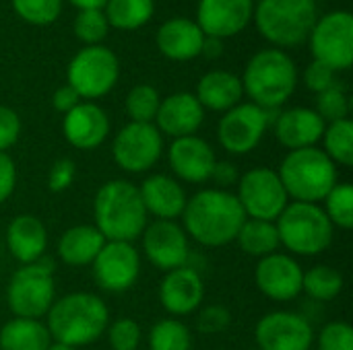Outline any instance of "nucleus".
<instances>
[{"mask_svg":"<svg viewBox=\"0 0 353 350\" xmlns=\"http://www.w3.org/2000/svg\"><path fill=\"white\" fill-rule=\"evenodd\" d=\"M163 136L155 124H137L128 122L112 140V159L114 163L132 175L151 171L163 155Z\"/></svg>","mask_w":353,"mask_h":350,"instance_id":"11","label":"nucleus"},{"mask_svg":"<svg viewBox=\"0 0 353 350\" xmlns=\"http://www.w3.org/2000/svg\"><path fill=\"white\" fill-rule=\"evenodd\" d=\"M242 95H244L242 80L234 72H228V70L207 72L199 80L196 93H194L203 109L219 111V113H225L232 107H236L242 101Z\"/></svg>","mask_w":353,"mask_h":350,"instance_id":"27","label":"nucleus"},{"mask_svg":"<svg viewBox=\"0 0 353 350\" xmlns=\"http://www.w3.org/2000/svg\"><path fill=\"white\" fill-rule=\"evenodd\" d=\"M327 219L335 229L350 231L353 227V188L347 182H337L321 202Z\"/></svg>","mask_w":353,"mask_h":350,"instance_id":"35","label":"nucleus"},{"mask_svg":"<svg viewBox=\"0 0 353 350\" xmlns=\"http://www.w3.org/2000/svg\"><path fill=\"white\" fill-rule=\"evenodd\" d=\"M103 14L110 27L134 31L151 19L153 0H108Z\"/></svg>","mask_w":353,"mask_h":350,"instance_id":"32","label":"nucleus"},{"mask_svg":"<svg viewBox=\"0 0 353 350\" xmlns=\"http://www.w3.org/2000/svg\"><path fill=\"white\" fill-rule=\"evenodd\" d=\"M310 50L316 62L347 70L353 64V17L347 10L325 14L310 31Z\"/></svg>","mask_w":353,"mask_h":350,"instance_id":"13","label":"nucleus"},{"mask_svg":"<svg viewBox=\"0 0 353 350\" xmlns=\"http://www.w3.org/2000/svg\"><path fill=\"white\" fill-rule=\"evenodd\" d=\"M79 103H81V97H79L77 91H74L72 87H68V85L56 89V93L52 95V105H54V109L60 111V113H68V111H70L72 107H77Z\"/></svg>","mask_w":353,"mask_h":350,"instance_id":"48","label":"nucleus"},{"mask_svg":"<svg viewBox=\"0 0 353 350\" xmlns=\"http://www.w3.org/2000/svg\"><path fill=\"white\" fill-rule=\"evenodd\" d=\"M254 19L265 39L279 47H296L308 39L319 14L314 0H261Z\"/></svg>","mask_w":353,"mask_h":350,"instance_id":"7","label":"nucleus"},{"mask_svg":"<svg viewBox=\"0 0 353 350\" xmlns=\"http://www.w3.org/2000/svg\"><path fill=\"white\" fill-rule=\"evenodd\" d=\"M6 250L21 264L37 262L48 250V229L35 215H17L6 225Z\"/></svg>","mask_w":353,"mask_h":350,"instance_id":"25","label":"nucleus"},{"mask_svg":"<svg viewBox=\"0 0 353 350\" xmlns=\"http://www.w3.org/2000/svg\"><path fill=\"white\" fill-rule=\"evenodd\" d=\"M105 336L112 350H139L143 340V328L132 318H118L108 324Z\"/></svg>","mask_w":353,"mask_h":350,"instance_id":"39","label":"nucleus"},{"mask_svg":"<svg viewBox=\"0 0 353 350\" xmlns=\"http://www.w3.org/2000/svg\"><path fill=\"white\" fill-rule=\"evenodd\" d=\"M108 303L89 291H74L58 297L46 314V328L52 342L81 349L97 342L110 324Z\"/></svg>","mask_w":353,"mask_h":350,"instance_id":"2","label":"nucleus"},{"mask_svg":"<svg viewBox=\"0 0 353 350\" xmlns=\"http://www.w3.org/2000/svg\"><path fill=\"white\" fill-rule=\"evenodd\" d=\"M93 219V225L105 241L134 243L149 223L139 186L128 179L105 182L95 192Z\"/></svg>","mask_w":353,"mask_h":350,"instance_id":"3","label":"nucleus"},{"mask_svg":"<svg viewBox=\"0 0 353 350\" xmlns=\"http://www.w3.org/2000/svg\"><path fill=\"white\" fill-rule=\"evenodd\" d=\"M242 89L250 103L273 111L279 109L296 91L298 70L294 60L281 50H263L246 64Z\"/></svg>","mask_w":353,"mask_h":350,"instance_id":"5","label":"nucleus"},{"mask_svg":"<svg viewBox=\"0 0 353 350\" xmlns=\"http://www.w3.org/2000/svg\"><path fill=\"white\" fill-rule=\"evenodd\" d=\"M14 12L31 25H50L62 10V0H10Z\"/></svg>","mask_w":353,"mask_h":350,"instance_id":"38","label":"nucleus"},{"mask_svg":"<svg viewBox=\"0 0 353 350\" xmlns=\"http://www.w3.org/2000/svg\"><path fill=\"white\" fill-rule=\"evenodd\" d=\"M304 83H306V87H308L310 91H314V93L319 95V93L331 89L333 85H337V80H335V70L329 68V66L323 64V62L312 60V62L308 64L306 72H304Z\"/></svg>","mask_w":353,"mask_h":350,"instance_id":"45","label":"nucleus"},{"mask_svg":"<svg viewBox=\"0 0 353 350\" xmlns=\"http://www.w3.org/2000/svg\"><path fill=\"white\" fill-rule=\"evenodd\" d=\"M325 122L310 107H292L279 111L273 118V130L277 142L288 151L316 146L325 132Z\"/></svg>","mask_w":353,"mask_h":350,"instance_id":"24","label":"nucleus"},{"mask_svg":"<svg viewBox=\"0 0 353 350\" xmlns=\"http://www.w3.org/2000/svg\"><path fill=\"white\" fill-rule=\"evenodd\" d=\"M302 278L304 268L285 252H275L267 258H261L254 266L256 289L275 303L296 301L302 295Z\"/></svg>","mask_w":353,"mask_h":350,"instance_id":"17","label":"nucleus"},{"mask_svg":"<svg viewBox=\"0 0 353 350\" xmlns=\"http://www.w3.org/2000/svg\"><path fill=\"white\" fill-rule=\"evenodd\" d=\"M316 350H353V328L347 322H329L314 336Z\"/></svg>","mask_w":353,"mask_h":350,"instance_id":"41","label":"nucleus"},{"mask_svg":"<svg viewBox=\"0 0 353 350\" xmlns=\"http://www.w3.org/2000/svg\"><path fill=\"white\" fill-rule=\"evenodd\" d=\"M54 301V262L46 256L21 266L6 285V305L14 318L43 320Z\"/></svg>","mask_w":353,"mask_h":350,"instance_id":"8","label":"nucleus"},{"mask_svg":"<svg viewBox=\"0 0 353 350\" xmlns=\"http://www.w3.org/2000/svg\"><path fill=\"white\" fill-rule=\"evenodd\" d=\"M62 134L72 149L95 151L110 136V118L97 103L81 101L77 107L64 113Z\"/></svg>","mask_w":353,"mask_h":350,"instance_id":"21","label":"nucleus"},{"mask_svg":"<svg viewBox=\"0 0 353 350\" xmlns=\"http://www.w3.org/2000/svg\"><path fill=\"white\" fill-rule=\"evenodd\" d=\"M343 287H345L343 274L329 264H316L304 270L302 293H306L312 301L331 303L341 295Z\"/></svg>","mask_w":353,"mask_h":350,"instance_id":"31","label":"nucleus"},{"mask_svg":"<svg viewBox=\"0 0 353 350\" xmlns=\"http://www.w3.org/2000/svg\"><path fill=\"white\" fill-rule=\"evenodd\" d=\"M205 301V283L190 264L165 272L159 283V303L172 318L196 314Z\"/></svg>","mask_w":353,"mask_h":350,"instance_id":"19","label":"nucleus"},{"mask_svg":"<svg viewBox=\"0 0 353 350\" xmlns=\"http://www.w3.org/2000/svg\"><path fill=\"white\" fill-rule=\"evenodd\" d=\"M161 97L155 87L151 85H137L126 95V113L130 122L137 124H153Z\"/></svg>","mask_w":353,"mask_h":350,"instance_id":"36","label":"nucleus"},{"mask_svg":"<svg viewBox=\"0 0 353 350\" xmlns=\"http://www.w3.org/2000/svg\"><path fill=\"white\" fill-rule=\"evenodd\" d=\"M279 243L290 256L314 258L325 254L335 237V227L321 204L290 202L275 221Z\"/></svg>","mask_w":353,"mask_h":350,"instance_id":"6","label":"nucleus"},{"mask_svg":"<svg viewBox=\"0 0 353 350\" xmlns=\"http://www.w3.org/2000/svg\"><path fill=\"white\" fill-rule=\"evenodd\" d=\"M314 111L321 116L325 124L347 120L350 118V97L341 85H333L331 89L316 95Z\"/></svg>","mask_w":353,"mask_h":350,"instance_id":"37","label":"nucleus"},{"mask_svg":"<svg viewBox=\"0 0 353 350\" xmlns=\"http://www.w3.org/2000/svg\"><path fill=\"white\" fill-rule=\"evenodd\" d=\"M21 136V118L14 109L0 105V153H8Z\"/></svg>","mask_w":353,"mask_h":350,"instance_id":"44","label":"nucleus"},{"mask_svg":"<svg viewBox=\"0 0 353 350\" xmlns=\"http://www.w3.org/2000/svg\"><path fill=\"white\" fill-rule=\"evenodd\" d=\"M223 52V45H221V39H215V37H205V43H203V52L205 56H219Z\"/></svg>","mask_w":353,"mask_h":350,"instance_id":"49","label":"nucleus"},{"mask_svg":"<svg viewBox=\"0 0 353 350\" xmlns=\"http://www.w3.org/2000/svg\"><path fill=\"white\" fill-rule=\"evenodd\" d=\"M238 248L252 258H267L275 252H279V233L275 223L271 221H259V219H246L236 235Z\"/></svg>","mask_w":353,"mask_h":350,"instance_id":"30","label":"nucleus"},{"mask_svg":"<svg viewBox=\"0 0 353 350\" xmlns=\"http://www.w3.org/2000/svg\"><path fill=\"white\" fill-rule=\"evenodd\" d=\"M252 0H201L196 10V25L205 37H232L240 33L252 19Z\"/></svg>","mask_w":353,"mask_h":350,"instance_id":"20","label":"nucleus"},{"mask_svg":"<svg viewBox=\"0 0 353 350\" xmlns=\"http://www.w3.org/2000/svg\"><path fill=\"white\" fill-rule=\"evenodd\" d=\"M139 194L147 217L155 221H180L188 194L184 184H180L170 173H151L139 184Z\"/></svg>","mask_w":353,"mask_h":350,"instance_id":"22","label":"nucleus"},{"mask_svg":"<svg viewBox=\"0 0 353 350\" xmlns=\"http://www.w3.org/2000/svg\"><path fill=\"white\" fill-rule=\"evenodd\" d=\"M149 350H192V332L178 318L155 322L147 334Z\"/></svg>","mask_w":353,"mask_h":350,"instance_id":"34","label":"nucleus"},{"mask_svg":"<svg viewBox=\"0 0 353 350\" xmlns=\"http://www.w3.org/2000/svg\"><path fill=\"white\" fill-rule=\"evenodd\" d=\"M77 177V165L72 159H56L48 171V190L60 194L72 186Z\"/></svg>","mask_w":353,"mask_h":350,"instance_id":"43","label":"nucleus"},{"mask_svg":"<svg viewBox=\"0 0 353 350\" xmlns=\"http://www.w3.org/2000/svg\"><path fill=\"white\" fill-rule=\"evenodd\" d=\"M314 336L310 320L288 309L269 311L254 326V342L259 350H310Z\"/></svg>","mask_w":353,"mask_h":350,"instance_id":"15","label":"nucleus"},{"mask_svg":"<svg viewBox=\"0 0 353 350\" xmlns=\"http://www.w3.org/2000/svg\"><path fill=\"white\" fill-rule=\"evenodd\" d=\"M246 215L230 190L205 188L188 196L180 225L188 239L203 248H223L236 241Z\"/></svg>","mask_w":353,"mask_h":350,"instance_id":"1","label":"nucleus"},{"mask_svg":"<svg viewBox=\"0 0 353 350\" xmlns=\"http://www.w3.org/2000/svg\"><path fill=\"white\" fill-rule=\"evenodd\" d=\"M108 31H110L108 19L99 8L81 10L74 19V35L89 45H99V41L105 39Z\"/></svg>","mask_w":353,"mask_h":350,"instance_id":"40","label":"nucleus"},{"mask_svg":"<svg viewBox=\"0 0 353 350\" xmlns=\"http://www.w3.org/2000/svg\"><path fill=\"white\" fill-rule=\"evenodd\" d=\"M277 175L290 202L321 204L339 182L337 165L323 153L321 146L288 151L281 159Z\"/></svg>","mask_w":353,"mask_h":350,"instance_id":"4","label":"nucleus"},{"mask_svg":"<svg viewBox=\"0 0 353 350\" xmlns=\"http://www.w3.org/2000/svg\"><path fill=\"white\" fill-rule=\"evenodd\" d=\"M17 188V165L8 153H0V204H4Z\"/></svg>","mask_w":353,"mask_h":350,"instance_id":"46","label":"nucleus"},{"mask_svg":"<svg viewBox=\"0 0 353 350\" xmlns=\"http://www.w3.org/2000/svg\"><path fill=\"white\" fill-rule=\"evenodd\" d=\"M52 336L41 320L12 318L0 328V350H46Z\"/></svg>","mask_w":353,"mask_h":350,"instance_id":"29","label":"nucleus"},{"mask_svg":"<svg viewBox=\"0 0 353 350\" xmlns=\"http://www.w3.org/2000/svg\"><path fill=\"white\" fill-rule=\"evenodd\" d=\"M203 120L205 109L194 97V93L182 91L161 99L153 124L161 132V136H170L172 140H176L196 134L203 126Z\"/></svg>","mask_w":353,"mask_h":350,"instance_id":"23","label":"nucleus"},{"mask_svg":"<svg viewBox=\"0 0 353 350\" xmlns=\"http://www.w3.org/2000/svg\"><path fill=\"white\" fill-rule=\"evenodd\" d=\"M314 2H316V0H314Z\"/></svg>","mask_w":353,"mask_h":350,"instance_id":"52","label":"nucleus"},{"mask_svg":"<svg viewBox=\"0 0 353 350\" xmlns=\"http://www.w3.org/2000/svg\"><path fill=\"white\" fill-rule=\"evenodd\" d=\"M120 76V62L116 54L103 45L83 47L68 64V87L77 91L81 99H99L108 95Z\"/></svg>","mask_w":353,"mask_h":350,"instance_id":"9","label":"nucleus"},{"mask_svg":"<svg viewBox=\"0 0 353 350\" xmlns=\"http://www.w3.org/2000/svg\"><path fill=\"white\" fill-rule=\"evenodd\" d=\"M232 326V314L223 305H205L196 316V330L207 336L225 332Z\"/></svg>","mask_w":353,"mask_h":350,"instance_id":"42","label":"nucleus"},{"mask_svg":"<svg viewBox=\"0 0 353 350\" xmlns=\"http://www.w3.org/2000/svg\"><path fill=\"white\" fill-rule=\"evenodd\" d=\"M238 179H240V171H238L236 163L223 161V159L219 161L217 159V163H215V167L211 171V179L209 182H213L215 188H219V190H230L232 186L238 184Z\"/></svg>","mask_w":353,"mask_h":350,"instance_id":"47","label":"nucleus"},{"mask_svg":"<svg viewBox=\"0 0 353 350\" xmlns=\"http://www.w3.org/2000/svg\"><path fill=\"white\" fill-rule=\"evenodd\" d=\"M205 33L190 19H170L157 31V47L170 60H192L201 56Z\"/></svg>","mask_w":353,"mask_h":350,"instance_id":"26","label":"nucleus"},{"mask_svg":"<svg viewBox=\"0 0 353 350\" xmlns=\"http://www.w3.org/2000/svg\"><path fill=\"white\" fill-rule=\"evenodd\" d=\"M95 285L105 293H126L141 276V254L134 243L105 241L91 264Z\"/></svg>","mask_w":353,"mask_h":350,"instance_id":"14","label":"nucleus"},{"mask_svg":"<svg viewBox=\"0 0 353 350\" xmlns=\"http://www.w3.org/2000/svg\"><path fill=\"white\" fill-rule=\"evenodd\" d=\"M323 153L339 167H352L353 165V122L339 120L325 126L323 132Z\"/></svg>","mask_w":353,"mask_h":350,"instance_id":"33","label":"nucleus"},{"mask_svg":"<svg viewBox=\"0 0 353 350\" xmlns=\"http://www.w3.org/2000/svg\"><path fill=\"white\" fill-rule=\"evenodd\" d=\"M74 6H79L81 10H89V8H103L108 0H70Z\"/></svg>","mask_w":353,"mask_h":350,"instance_id":"50","label":"nucleus"},{"mask_svg":"<svg viewBox=\"0 0 353 350\" xmlns=\"http://www.w3.org/2000/svg\"><path fill=\"white\" fill-rule=\"evenodd\" d=\"M273 111H267L254 103H238L221 116L217 124V142L234 157L252 153L273 122Z\"/></svg>","mask_w":353,"mask_h":350,"instance_id":"12","label":"nucleus"},{"mask_svg":"<svg viewBox=\"0 0 353 350\" xmlns=\"http://www.w3.org/2000/svg\"><path fill=\"white\" fill-rule=\"evenodd\" d=\"M103 243L105 239L95 225H74L60 235L56 252L62 264L70 268H85L93 264Z\"/></svg>","mask_w":353,"mask_h":350,"instance_id":"28","label":"nucleus"},{"mask_svg":"<svg viewBox=\"0 0 353 350\" xmlns=\"http://www.w3.org/2000/svg\"><path fill=\"white\" fill-rule=\"evenodd\" d=\"M168 163L172 169V177L180 184H207L211 179V171L217 163L215 149L201 136H184L176 138L168 146Z\"/></svg>","mask_w":353,"mask_h":350,"instance_id":"18","label":"nucleus"},{"mask_svg":"<svg viewBox=\"0 0 353 350\" xmlns=\"http://www.w3.org/2000/svg\"><path fill=\"white\" fill-rule=\"evenodd\" d=\"M46 350H77V349H70V347H66V344H60V342H52L50 347Z\"/></svg>","mask_w":353,"mask_h":350,"instance_id":"51","label":"nucleus"},{"mask_svg":"<svg viewBox=\"0 0 353 350\" xmlns=\"http://www.w3.org/2000/svg\"><path fill=\"white\" fill-rule=\"evenodd\" d=\"M236 198L246 215V219L271 221L275 223L283 208L290 204V198L283 190V184L275 169L271 167H252L240 173L236 184Z\"/></svg>","mask_w":353,"mask_h":350,"instance_id":"10","label":"nucleus"},{"mask_svg":"<svg viewBox=\"0 0 353 350\" xmlns=\"http://www.w3.org/2000/svg\"><path fill=\"white\" fill-rule=\"evenodd\" d=\"M139 239L145 258L161 272L182 268L190 260V239L178 221L147 223Z\"/></svg>","mask_w":353,"mask_h":350,"instance_id":"16","label":"nucleus"}]
</instances>
